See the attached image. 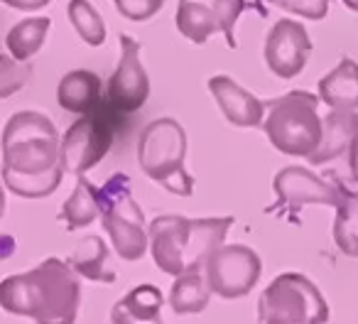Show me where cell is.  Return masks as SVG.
Wrapping results in <instances>:
<instances>
[{
  "label": "cell",
  "instance_id": "6da1fadb",
  "mask_svg": "<svg viewBox=\"0 0 358 324\" xmlns=\"http://www.w3.org/2000/svg\"><path fill=\"white\" fill-rule=\"evenodd\" d=\"M0 180L8 192L22 199H45L62 185L59 133L40 111H17L0 135Z\"/></svg>",
  "mask_w": 358,
  "mask_h": 324
},
{
  "label": "cell",
  "instance_id": "7a4b0ae2",
  "mask_svg": "<svg viewBox=\"0 0 358 324\" xmlns=\"http://www.w3.org/2000/svg\"><path fill=\"white\" fill-rule=\"evenodd\" d=\"M81 304L79 275L62 258H47L0 283V307L35 324H74Z\"/></svg>",
  "mask_w": 358,
  "mask_h": 324
},
{
  "label": "cell",
  "instance_id": "3957f363",
  "mask_svg": "<svg viewBox=\"0 0 358 324\" xmlns=\"http://www.w3.org/2000/svg\"><path fill=\"white\" fill-rule=\"evenodd\" d=\"M234 216L214 219H187V216L164 214L148 226V248L162 273L182 275L194 273L206 263L229 236Z\"/></svg>",
  "mask_w": 358,
  "mask_h": 324
},
{
  "label": "cell",
  "instance_id": "277c9868",
  "mask_svg": "<svg viewBox=\"0 0 358 324\" xmlns=\"http://www.w3.org/2000/svg\"><path fill=\"white\" fill-rule=\"evenodd\" d=\"M140 170L177 197L194 195V177L187 172V133L174 118H155L138 138Z\"/></svg>",
  "mask_w": 358,
  "mask_h": 324
},
{
  "label": "cell",
  "instance_id": "5b68a950",
  "mask_svg": "<svg viewBox=\"0 0 358 324\" xmlns=\"http://www.w3.org/2000/svg\"><path fill=\"white\" fill-rule=\"evenodd\" d=\"M268 115L260 128L275 150L292 157H312L324 135V118L319 115V96L309 91H289L270 101Z\"/></svg>",
  "mask_w": 358,
  "mask_h": 324
},
{
  "label": "cell",
  "instance_id": "8992f818",
  "mask_svg": "<svg viewBox=\"0 0 358 324\" xmlns=\"http://www.w3.org/2000/svg\"><path fill=\"white\" fill-rule=\"evenodd\" d=\"M99 219L120 258L128 263L143 258L148 251V229L128 175L115 172L99 190Z\"/></svg>",
  "mask_w": 358,
  "mask_h": 324
},
{
  "label": "cell",
  "instance_id": "52a82bcc",
  "mask_svg": "<svg viewBox=\"0 0 358 324\" xmlns=\"http://www.w3.org/2000/svg\"><path fill=\"white\" fill-rule=\"evenodd\" d=\"M329 302L302 273H282L258 300V324H327Z\"/></svg>",
  "mask_w": 358,
  "mask_h": 324
},
{
  "label": "cell",
  "instance_id": "ba28073f",
  "mask_svg": "<svg viewBox=\"0 0 358 324\" xmlns=\"http://www.w3.org/2000/svg\"><path fill=\"white\" fill-rule=\"evenodd\" d=\"M113 143V125L108 118L91 111L69 125L64 138H59V162L64 175H86L108 155Z\"/></svg>",
  "mask_w": 358,
  "mask_h": 324
},
{
  "label": "cell",
  "instance_id": "9c48e42d",
  "mask_svg": "<svg viewBox=\"0 0 358 324\" xmlns=\"http://www.w3.org/2000/svg\"><path fill=\"white\" fill-rule=\"evenodd\" d=\"M206 268V283L211 293L224 300H238L245 297L250 290L258 285L263 263L260 255L248 246H224L221 244L204 263Z\"/></svg>",
  "mask_w": 358,
  "mask_h": 324
},
{
  "label": "cell",
  "instance_id": "30bf717a",
  "mask_svg": "<svg viewBox=\"0 0 358 324\" xmlns=\"http://www.w3.org/2000/svg\"><path fill=\"white\" fill-rule=\"evenodd\" d=\"M243 10L245 0H179L174 22L179 35L194 45H204L211 35L221 32L231 50H236L234 27Z\"/></svg>",
  "mask_w": 358,
  "mask_h": 324
},
{
  "label": "cell",
  "instance_id": "8fae6325",
  "mask_svg": "<svg viewBox=\"0 0 358 324\" xmlns=\"http://www.w3.org/2000/svg\"><path fill=\"white\" fill-rule=\"evenodd\" d=\"M150 96V76L140 62V42L120 35V62L106 86V101L118 113H135Z\"/></svg>",
  "mask_w": 358,
  "mask_h": 324
},
{
  "label": "cell",
  "instance_id": "7c38bea8",
  "mask_svg": "<svg viewBox=\"0 0 358 324\" xmlns=\"http://www.w3.org/2000/svg\"><path fill=\"white\" fill-rule=\"evenodd\" d=\"M309 55H312V40L302 22L282 17L270 27L268 37H265L263 57L275 76L294 79L307 66Z\"/></svg>",
  "mask_w": 358,
  "mask_h": 324
},
{
  "label": "cell",
  "instance_id": "4fadbf2b",
  "mask_svg": "<svg viewBox=\"0 0 358 324\" xmlns=\"http://www.w3.org/2000/svg\"><path fill=\"white\" fill-rule=\"evenodd\" d=\"M273 190L278 195V202L287 209H299L307 204L336 206L338 187L324 182L319 175H314L307 167H285L275 175Z\"/></svg>",
  "mask_w": 358,
  "mask_h": 324
},
{
  "label": "cell",
  "instance_id": "5bb4252c",
  "mask_svg": "<svg viewBox=\"0 0 358 324\" xmlns=\"http://www.w3.org/2000/svg\"><path fill=\"white\" fill-rule=\"evenodd\" d=\"M209 91L219 104V111L226 120L238 128H260L265 115V104L248 89L236 84L229 74H216L209 79Z\"/></svg>",
  "mask_w": 358,
  "mask_h": 324
},
{
  "label": "cell",
  "instance_id": "9a60e30c",
  "mask_svg": "<svg viewBox=\"0 0 358 324\" xmlns=\"http://www.w3.org/2000/svg\"><path fill=\"white\" fill-rule=\"evenodd\" d=\"M101 76L89 69H74L62 76L57 86V101L64 111L76 115H86L101 106Z\"/></svg>",
  "mask_w": 358,
  "mask_h": 324
},
{
  "label": "cell",
  "instance_id": "2e32d148",
  "mask_svg": "<svg viewBox=\"0 0 358 324\" xmlns=\"http://www.w3.org/2000/svg\"><path fill=\"white\" fill-rule=\"evenodd\" d=\"M319 101L331 111H358V62L343 57L327 76H322Z\"/></svg>",
  "mask_w": 358,
  "mask_h": 324
},
{
  "label": "cell",
  "instance_id": "e0dca14e",
  "mask_svg": "<svg viewBox=\"0 0 358 324\" xmlns=\"http://www.w3.org/2000/svg\"><path fill=\"white\" fill-rule=\"evenodd\" d=\"M358 130V113L356 111H331L324 118V135L319 148L312 157H307L312 165H324L329 160H336L351 145V138Z\"/></svg>",
  "mask_w": 358,
  "mask_h": 324
},
{
  "label": "cell",
  "instance_id": "ac0fdd59",
  "mask_svg": "<svg viewBox=\"0 0 358 324\" xmlns=\"http://www.w3.org/2000/svg\"><path fill=\"white\" fill-rule=\"evenodd\" d=\"M164 297L155 285H138L130 293H125L110 309V324L128 322V324H145L157 322L162 312Z\"/></svg>",
  "mask_w": 358,
  "mask_h": 324
},
{
  "label": "cell",
  "instance_id": "d6986e66",
  "mask_svg": "<svg viewBox=\"0 0 358 324\" xmlns=\"http://www.w3.org/2000/svg\"><path fill=\"white\" fill-rule=\"evenodd\" d=\"M69 268L76 275L91 280V283L110 285L115 280V273L108 268V246L103 244L101 236H86L79 241L74 253L66 258Z\"/></svg>",
  "mask_w": 358,
  "mask_h": 324
},
{
  "label": "cell",
  "instance_id": "ffe728a7",
  "mask_svg": "<svg viewBox=\"0 0 358 324\" xmlns=\"http://www.w3.org/2000/svg\"><path fill=\"white\" fill-rule=\"evenodd\" d=\"M338 202H336V219H334V241L341 253L358 258V192H351L336 182Z\"/></svg>",
  "mask_w": 358,
  "mask_h": 324
},
{
  "label": "cell",
  "instance_id": "44dd1931",
  "mask_svg": "<svg viewBox=\"0 0 358 324\" xmlns=\"http://www.w3.org/2000/svg\"><path fill=\"white\" fill-rule=\"evenodd\" d=\"M211 295L214 293L206 283V275H201L199 270L182 273L177 275L169 290V307L177 314H199L209 307Z\"/></svg>",
  "mask_w": 358,
  "mask_h": 324
},
{
  "label": "cell",
  "instance_id": "7402d4cb",
  "mask_svg": "<svg viewBox=\"0 0 358 324\" xmlns=\"http://www.w3.org/2000/svg\"><path fill=\"white\" fill-rule=\"evenodd\" d=\"M59 219L66 224V231L84 229L99 219V190L94 182H89L84 175L76 177V187L62 206Z\"/></svg>",
  "mask_w": 358,
  "mask_h": 324
},
{
  "label": "cell",
  "instance_id": "603a6c76",
  "mask_svg": "<svg viewBox=\"0 0 358 324\" xmlns=\"http://www.w3.org/2000/svg\"><path fill=\"white\" fill-rule=\"evenodd\" d=\"M52 27L50 17H27L20 20L17 25L10 27L6 35V47L15 62H27L42 50L47 40V32Z\"/></svg>",
  "mask_w": 358,
  "mask_h": 324
},
{
  "label": "cell",
  "instance_id": "cb8c5ba5",
  "mask_svg": "<svg viewBox=\"0 0 358 324\" xmlns=\"http://www.w3.org/2000/svg\"><path fill=\"white\" fill-rule=\"evenodd\" d=\"M66 15H69V22L76 30V35L89 47H101L106 42V22L89 0H69Z\"/></svg>",
  "mask_w": 358,
  "mask_h": 324
},
{
  "label": "cell",
  "instance_id": "d4e9b609",
  "mask_svg": "<svg viewBox=\"0 0 358 324\" xmlns=\"http://www.w3.org/2000/svg\"><path fill=\"white\" fill-rule=\"evenodd\" d=\"M27 79H30V66L8 55H0V101L17 94L27 84Z\"/></svg>",
  "mask_w": 358,
  "mask_h": 324
},
{
  "label": "cell",
  "instance_id": "484cf974",
  "mask_svg": "<svg viewBox=\"0 0 358 324\" xmlns=\"http://www.w3.org/2000/svg\"><path fill=\"white\" fill-rule=\"evenodd\" d=\"M115 10L130 22H145L162 10L164 0H113Z\"/></svg>",
  "mask_w": 358,
  "mask_h": 324
},
{
  "label": "cell",
  "instance_id": "4316f807",
  "mask_svg": "<svg viewBox=\"0 0 358 324\" xmlns=\"http://www.w3.org/2000/svg\"><path fill=\"white\" fill-rule=\"evenodd\" d=\"M268 3L307 20H324L329 13V0H268Z\"/></svg>",
  "mask_w": 358,
  "mask_h": 324
},
{
  "label": "cell",
  "instance_id": "83f0119b",
  "mask_svg": "<svg viewBox=\"0 0 358 324\" xmlns=\"http://www.w3.org/2000/svg\"><path fill=\"white\" fill-rule=\"evenodd\" d=\"M0 3L8 8H15V10H22V13H35V10L47 8L52 0H0Z\"/></svg>",
  "mask_w": 358,
  "mask_h": 324
},
{
  "label": "cell",
  "instance_id": "f1b7e54d",
  "mask_svg": "<svg viewBox=\"0 0 358 324\" xmlns=\"http://www.w3.org/2000/svg\"><path fill=\"white\" fill-rule=\"evenodd\" d=\"M346 155H348V170H351V180L358 185V130H356V135L351 138V145H348Z\"/></svg>",
  "mask_w": 358,
  "mask_h": 324
},
{
  "label": "cell",
  "instance_id": "f546056e",
  "mask_svg": "<svg viewBox=\"0 0 358 324\" xmlns=\"http://www.w3.org/2000/svg\"><path fill=\"white\" fill-rule=\"evenodd\" d=\"M15 253V239L13 236H0V260L10 258V255Z\"/></svg>",
  "mask_w": 358,
  "mask_h": 324
},
{
  "label": "cell",
  "instance_id": "4dcf8cb0",
  "mask_svg": "<svg viewBox=\"0 0 358 324\" xmlns=\"http://www.w3.org/2000/svg\"><path fill=\"white\" fill-rule=\"evenodd\" d=\"M6 214V187L0 185V219Z\"/></svg>",
  "mask_w": 358,
  "mask_h": 324
},
{
  "label": "cell",
  "instance_id": "1f68e13d",
  "mask_svg": "<svg viewBox=\"0 0 358 324\" xmlns=\"http://www.w3.org/2000/svg\"><path fill=\"white\" fill-rule=\"evenodd\" d=\"M343 6L348 8V10H353V13H358V0H341Z\"/></svg>",
  "mask_w": 358,
  "mask_h": 324
},
{
  "label": "cell",
  "instance_id": "d6a6232c",
  "mask_svg": "<svg viewBox=\"0 0 358 324\" xmlns=\"http://www.w3.org/2000/svg\"><path fill=\"white\" fill-rule=\"evenodd\" d=\"M118 324H128V322H118ZM145 324H162V319H157V322H145Z\"/></svg>",
  "mask_w": 358,
  "mask_h": 324
}]
</instances>
